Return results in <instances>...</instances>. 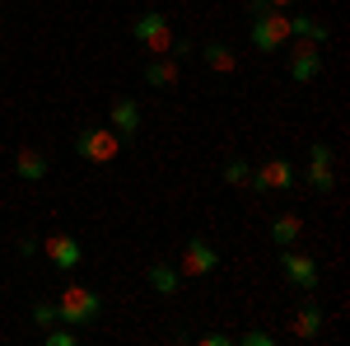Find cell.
Here are the masks:
<instances>
[{"mask_svg": "<svg viewBox=\"0 0 350 346\" xmlns=\"http://www.w3.org/2000/svg\"><path fill=\"white\" fill-rule=\"evenodd\" d=\"M33 323L52 328V323H56V304H47V299H42V304H33Z\"/></svg>", "mask_w": 350, "mask_h": 346, "instance_id": "cell-20", "label": "cell"}, {"mask_svg": "<svg viewBox=\"0 0 350 346\" xmlns=\"http://www.w3.org/2000/svg\"><path fill=\"white\" fill-rule=\"evenodd\" d=\"M290 38H295V33H290L285 10H262V14L252 19V47H257V52H280Z\"/></svg>", "mask_w": 350, "mask_h": 346, "instance_id": "cell-2", "label": "cell"}, {"mask_svg": "<svg viewBox=\"0 0 350 346\" xmlns=\"http://www.w3.org/2000/svg\"><path fill=\"white\" fill-rule=\"evenodd\" d=\"M290 47V75L299 84H308L318 71H323V42H308V38H299V42H285Z\"/></svg>", "mask_w": 350, "mask_h": 346, "instance_id": "cell-5", "label": "cell"}, {"mask_svg": "<svg viewBox=\"0 0 350 346\" xmlns=\"http://www.w3.org/2000/svg\"><path fill=\"white\" fill-rule=\"evenodd\" d=\"M19 178H28V183H38V178H47V160L38 155V150H19Z\"/></svg>", "mask_w": 350, "mask_h": 346, "instance_id": "cell-16", "label": "cell"}, {"mask_svg": "<svg viewBox=\"0 0 350 346\" xmlns=\"http://www.w3.org/2000/svg\"><path fill=\"white\" fill-rule=\"evenodd\" d=\"M135 42L154 56H173V28H168V19H163L159 10H145L135 19Z\"/></svg>", "mask_w": 350, "mask_h": 346, "instance_id": "cell-3", "label": "cell"}, {"mask_svg": "<svg viewBox=\"0 0 350 346\" xmlns=\"http://www.w3.org/2000/svg\"><path fill=\"white\" fill-rule=\"evenodd\" d=\"M308 183L318 187V192H332V183H336V173H332V150H327L323 140L308 150Z\"/></svg>", "mask_w": 350, "mask_h": 346, "instance_id": "cell-10", "label": "cell"}, {"mask_svg": "<svg viewBox=\"0 0 350 346\" xmlns=\"http://www.w3.org/2000/svg\"><path fill=\"white\" fill-rule=\"evenodd\" d=\"M201 342H206V346H229V342H234V337H224V332H206Z\"/></svg>", "mask_w": 350, "mask_h": 346, "instance_id": "cell-23", "label": "cell"}, {"mask_svg": "<svg viewBox=\"0 0 350 346\" xmlns=\"http://www.w3.org/2000/svg\"><path fill=\"white\" fill-rule=\"evenodd\" d=\"M75 150H80L89 164H112L117 150H122V140H117V132H108V127H84V132L75 136Z\"/></svg>", "mask_w": 350, "mask_h": 346, "instance_id": "cell-4", "label": "cell"}, {"mask_svg": "<svg viewBox=\"0 0 350 346\" xmlns=\"http://www.w3.org/2000/svg\"><path fill=\"white\" fill-rule=\"evenodd\" d=\"M219 267V253L206 239H187V253H183V276H211Z\"/></svg>", "mask_w": 350, "mask_h": 346, "instance_id": "cell-8", "label": "cell"}, {"mask_svg": "<svg viewBox=\"0 0 350 346\" xmlns=\"http://www.w3.org/2000/svg\"><path fill=\"white\" fill-rule=\"evenodd\" d=\"M145 80L154 84V89L178 84V56H154V61H150V71H145Z\"/></svg>", "mask_w": 350, "mask_h": 346, "instance_id": "cell-13", "label": "cell"}, {"mask_svg": "<svg viewBox=\"0 0 350 346\" xmlns=\"http://www.w3.org/2000/svg\"><path fill=\"white\" fill-rule=\"evenodd\" d=\"M239 342H252V346H271V342H275V337H271V332H243Z\"/></svg>", "mask_w": 350, "mask_h": 346, "instance_id": "cell-22", "label": "cell"}, {"mask_svg": "<svg viewBox=\"0 0 350 346\" xmlns=\"http://www.w3.org/2000/svg\"><path fill=\"white\" fill-rule=\"evenodd\" d=\"M280 271L295 281L299 291H313V286H318V262L304 258V253H295V248H280Z\"/></svg>", "mask_w": 350, "mask_h": 346, "instance_id": "cell-7", "label": "cell"}, {"mask_svg": "<svg viewBox=\"0 0 350 346\" xmlns=\"http://www.w3.org/2000/svg\"><path fill=\"white\" fill-rule=\"evenodd\" d=\"M290 33H295V38H308V42H327V24H318V19H308V14H299V19H290Z\"/></svg>", "mask_w": 350, "mask_h": 346, "instance_id": "cell-17", "label": "cell"}, {"mask_svg": "<svg viewBox=\"0 0 350 346\" xmlns=\"http://www.w3.org/2000/svg\"><path fill=\"white\" fill-rule=\"evenodd\" d=\"M145 276H150V286H154L159 295H178V286H183V271H173L168 262H154Z\"/></svg>", "mask_w": 350, "mask_h": 346, "instance_id": "cell-15", "label": "cell"}, {"mask_svg": "<svg viewBox=\"0 0 350 346\" xmlns=\"http://www.w3.org/2000/svg\"><path fill=\"white\" fill-rule=\"evenodd\" d=\"M47 346H75V332H66V328H47Z\"/></svg>", "mask_w": 350, "mask_h": 346, "instance_id": "cell-21", "label": "cell"}, {"mask_svg": "<svg viewBox=\"0 0 350 346\" xmlns=\"http://www.w3.org/2000/svg\"><path fill=\"white\" fill-rule=\"evenodd\" d=\"M290 183H295L290 160H267V164L252 169V187H257V192H285Z\"/></svg>", "mask_w": 350, "mask_h": 346, "instance_id": "cell-6", "label": "cell"}, {"mask_svg": "<svg viewBox=\"0 0 350 346\" xmlns=\"http://www.w3.org/2000/svg\"><path fill=\"white\" fill-rule=\"evenodd\" d=\"M206 66H215V71H234V52H229L224 42H211V47H206Z\"/></svg>", "mask_w": 350, "mask_h": 346, "instance_id": "cell-19", "label": "cell"}, {"mask_svg": "<svg viewBox=\"0 0 350 346\" xmlns=\"http://www.w3.org/2000/svg\"><path fill=\"white\" fill-rule=\"evenodd\" d=\"M224 183H229V187H247V183H252L247 160H229V164H224Z\"/></svg>", "mask_w": 350, "mask_h": 346, "instance_id": "cell-18", "label": "cell"}, {"mask_svg": "<svg viewBox=\"0 0 350 346\" xmlns=\"http://www.w3.org/2000/svg\"><path fill=\"white\" fill-rule=\"evenodd\" d=\"M299 234H304V220H299V215H275V220H271V239L280 243V248H295Z\"/></svg>", "mask_w": 350, "mask_h": 346, "instance_id": "cell-14", "label": "cell"}, {"mask_svg": "<svg viewBox=\"0 0 350 346\" xmlns=\"http://www.w3.org/2000/svg\"><path fill=\"white\" fill-rule=\"evenodd\" d=\"M112 132H122V136L140 132V108H135V99H112Z\"/></svg>", "mask_w": 350, "mask_h": 346, "instance_id": "cell-12", "label": "cell"}, {"mask_svg": "<svg viewBox=\"0 0 350 346\" xmlns=\"http://www.w3.org/2000/svg\"><path fill=\"white\" fill-rule=\"evenodd\" d=\"M271 10H285V5H295V0H267Z\"/></svg>", "mask_w": 350, "mask_h": 346, "instance_id": "cell-24", "label": "cell"}, {"mask_svg": "<svg viewBox=\"0 0 350 346\" xmlns=\"http://www.w3.org/2000/svg\"><path fill=\"white\" fill-rule=\"evenodd\" d=\"M290 332H295L299 342H313V337L323 332V304H313V299H308V304H299L295 319H290Z\"/></svg>", "mask_w": 350, "mask_h": 346, "instance_id": "cell-11", "label": "cell"}, {"mask_svg": "<svg viewBox=\"0 0 350 346\" xmlns=\"http://www.w3.org/2000/svg\"><path fill=\"white\" fill-rule=\"evenodd\" d=\"M42 253L52 258V267H61V271H75L80 267V239H70V234H52V239H42Z\"/></svg>", "mask_w": 350, "mask_h": 346, "instance_id": "cell-9", "label": "cell"}, {"mask_svg": "<svg viewBox=\"0 0 350 346\" xmlns=\"http://www.w3.org/2000/svg\"><path fill=\"white\" fill-rule=\"evenodd\" d=\"M98 314H103L98 291H89V286H80V281H70V286L61 291V304H56V319L61 323H94Z\"/></svg>", "mask_w": 350, "mask_h": 346, "instance_id": "cell-1", "label": "cell"}]
</instances>
